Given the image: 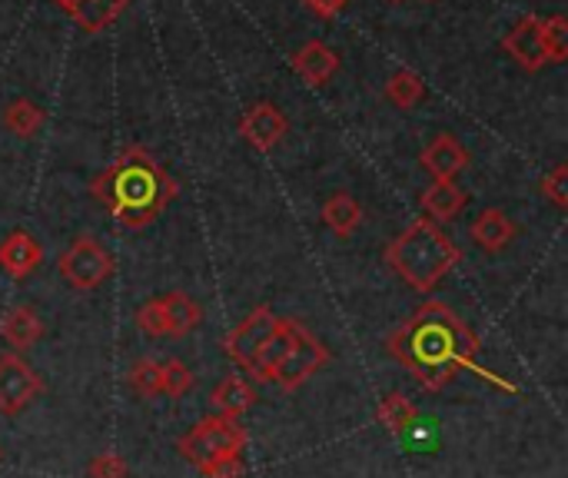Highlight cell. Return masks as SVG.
Masks as SVG:
<instances>
[{"instance_id":"cell-1","label":"cell","mask_w":568,"mask_h":478,"mask_svg":"<svg viewBox=\"0 0 568 478\" xmlns=\"http://www.w3.org/2000/svg\"><path fill=\"white\" fill-rule=\"evenodd\" d=\"M479 349V336L439 299H426L386 339V353L426 393H443L463 369H476Z\"/></svg>"},{"instance_id":"cell-2","label":"cell","mask_w":568,"mask_h":478,"mask_svg":"<svg viewBox=\"0 0 568 478\" xmlns=\"http://www.w3.org/2000/svg\"><path fill=\"white\" fill-rule=\"evenodd\" d=\"M90 193L106 206V213L126 230L150 226L173 200L176 180L153 160L143 146H126L90 186Z\"/></svg>"},{"instance_id":"cell-3","label":"cell","mask_w":568,"mask_h":478,"mask_svg":"<svg viewBox=\"0 0 568 478\" xmlns=\"http://www.w3.org/2000/svg\"><path fill=\"white\" fill-rule=\"evenodd\" d=\"M463 253L446 236V230L433 220L409 223L389 246H386V266L416 293H433L456 266Z\"/></svg>"},{"instance_id":"cell-4","label":"cell","mask_w":568,"mask_h":478,"mask_svg":"<svg viewBox=\"0 0 568 478\" xmlns=\"http://www.w3.org/2000/svg\"><path fill=\"white\" fill-rule=\"evenodd\" d=\"M250 433L240 419L206 416L176 439V452L206 478H243V452Z\"/></svg>"},{"instance_id":"cell-5","label":"cell","mask_w":568,"mask_h":478,"mask_svg":"<svg viewBox=\"0 0 568 478\" xmlns=\"http://www.w3.org/2000/svg\"><path fill=\"white\" fill-rule=\"evenodd\" d=\"M60 279L77 289V293H93L103 286L113 273V256L93 240V236H77L57 260Z\"/></svg>"},{"instance_id":"cell-6","label":"cell","mask_w":568,"mask_h":478,"mask_svg":"<svg viewBox=\"0 0 568 478\" xmlns=\"http://www.w3.org/2000/svg\"><path fill=\"white\" fill-rule=\"evenodd\" d=\"M333 359L329 346H323L320 336H313L303 323L296 326V336L283 356V363L273 373V386H280L283 393H296L303 383H310L320 369H326Z\"/></svg>"},{"instance_id":"cell-7","label":"cell","mask_w":568,"mask_h":478,"mask_svg":"<svg viewBox=\"0 0 568 478\" xmlns=\"http://www.w3.org/2000/svg\"><path fill=\"white\" fill-rule=\"evenodd\" d=\"M43 396V379L20 353H0V416L13 419Z\"/></svg>"},{"instance_id":"cell-8","label":"cell","mask_w":568,"mask_h":478,"mask_svg":"<svg viewBox=\"0 0 568 478\" xmlns=\"http://www.w3.org/2000/svg\"><path fill=\"white\" fill-rule=\"evenodd\" d=\"M276 313L270 309V306H256V309H250V316L223 339V353L246 373L250 366H253V359H256V353H260V346L270 339V333L276 329Z\"/></svg>"},{"instance_id":"cell-9","label":"cell","mask_w":568,"mask_h":478,"mask_svg":"<svg viewBox=\"0 0 568 478\" xmlns=\"http://www.w3.org/2000/svg\"><path fill=\"white\" fill-rule=\"evenodd\" d=\"M286 130H290V123H286L283 110L273 106V103H266V100L253 103V106L240 116V133H243V140H246L253 150H260V153H270V150L286 136Z\"/></svg>"},{"instance_id":"cell-10","label":"cell","mask_w":568,"mask_h":478,"mask_svg":"<svg viewBox=\"0 0 568 478\" xmlns=\"http://www.w3.org/2000/svg\"><path fill=\"white\" fill-rule=\"evenodd\" d=\"M506 53L523 67V70H542L546 60V47H542V17H523L503 40Z\"/></svg>"},{"instance_id":"cell-11","label":"cell","mask_w":568,"mask_h":478,"mask_svg":"<svg viewBox=\"0 0 568 478\" xmlns=\"http://www.w3.org/2000/svg\"><path fill=\"white\" fill-rule=\"evenodd\" d=\"M43 263V246L27 233V230H13L0 240V269L10 279H27L30 273H37V266Z\"/></svg>"},{"instance_id":"cell-12","label":"cell","mask_w":568,"mask_h":478,"mask_svg":"<svg viewBox=\"0 0 568 478\" xmlns=\"http://www.w3.org/2000/svg\"><path fill=\"white\" fill-rule=\"evenodd\" d=\"M423 170L433 180H456L466 166H469V150L453 136V133H439L419 156Z\"/></svg>"},{"instance_id":"cell-13","label":"cell","mask_w":568,"mask_h":478,"mask_svg":"<svg viewBox=\"0 0 568 478\" xmlns=\"http://www.w3.org/2000/svg\"><path fill=\"white\" fill-rule=\"evenodd\" d=\"M293 70L310 83V87H323L336 77L339 70V53L323 43V40H310L293 53Z\"/></svg>"},{"instance_id":"cell-14","label":"cell","mask_w":568,"mask_h":478,"mask_svg":"<svg viewBox=\"0 0 568 478\" xmlns=\"http://www.w3.org/2000/svg\"><path fill=\"white\" fill-rule=\"evenodd\" d=\"M0 339L10 353H27L43 339V319L30 306H13L0 319Z\"/></svg>"},{"instance_id":"cell-15","label":"cell","mask_w":568,"mask_h":478,"mask_svg":"<svg viewBox=\"0 0 568 478\" xmlns=\"http://www.w3.org/2000/svg\"><path fill=\"white\" fill-rule=\"evenodd\" d=\"M296 326H300L296 319H276V329L270 333V339L260 346L253 366L246 369L250 379H256V383H273V373H276V366L283 363L286 349H290V343H293V336H296Z\"/></svg>"},{"instance_id":"cell-16","label":"cell","mask_w":568,"mask_h":478,"mask_svg":"<svg viewBox=\"0 0 568 478\" xmlns=\"http://www.w3.org/2000/svg\"><path fill=\"white\" fill-rule=\"evenodd\" d=\"M256 406V389L243 379V376H226L213 386L210 393V409L213 416H226V419H243L250 409Z\"/></svg>"},{"instance_id":"cell-17","label":"cell","mask_w":568,"mask_h":478,"mask_svg":"<svg viewBox=\"0 0 568 478\" xmlns=\"http://www.w3.org/2000/svg\"><path fill=\"white\" fill-rule=\"evenodd\" d=\"M469 196L463 186H456V180H433V186L419 196V206L426 213V220L433 223H449L466 210Z\"/></svg>"},{"instance_id":"cell-18","label":"cell","mask_w":568,"mask_h":478,"mask_svg":"<svg viewBox=\"0 0 568 478\" xmlns=\"http://www.w3.org/2000/svg\"><path fill=\"white\" fill-rule=\"evenodd\" d=\"M469 233H473L476 246H479V250H486V253H499V250H506V246L516 240V226H513V220H509L503 210H496V206L483 210V213L473 220Z\"/></svg>"},{"instance_id":"cell-19","label":"cell","mask_w":568,"mask_h":478,"mask_svg":"<svg viewBox=\"0 0 568 478\" xmlns=\"http://www.w3.org/2000/svg\"><path fill=\"white\" fill-rule=\"evenodd\" d=\"M160 303H163V313H166V336H170V339H183V336H190L193 329H200L203 309H200L183 289L163 293Z\"/></svg>"},{"instance_id":"cell-20","label":"cell","mask_w":568,"mask_h":478,"mask_svg":"<svg viewBox=\"0 0 568 478\" xmlns=\"http://www.w3.org/2000/svg\"><path fill=\"white\" fill-rule=\"evenodd\" d=\"M323 223L336 233V236H353L363 223V206L356 196L349 193H333L326 203H323Z\"/></svg>"},{"instance_id":"cell-21","label":"cell","mask_w":568,"mask_h":478,"mask_svg":"<svg viewBox=\"0 0 568 478\" xmlns=\"http://www.w3.org/2000/svg\"><path fill=\"white\" fill-rule=\"evenodd\" d=\"M416 419H419V409H416V403H413L409 396H403V393H389V396H383V403L376 406V423L386 426V433H393V436H406V433L416 426Z\"/></svg>"},{"instance_id":"cell-22","label":"cell","mask_w":568,"mask_h":478,"mask_svg":"<svg viewBox=\"0 0 568 478\" xmlns=\"http://www.w3.org/2000/svg\"><path fill=\"white\" fill-rule=\"evenodd\" d=\"M126 3H130V0H80V3L73 7L70 17H73L83 30L97 33V30L110 27V23L126 10Z\"/></svg>"},{"instance_id":"cell-23","label":"cell","mask_w":568,"mask_h":478,"mask_svg":"<svg viewBox=\"0 0 568 478\" xmlns=\"http://www.w3.org/2000/svg\"><path fill=\"white\" fill-rule=\"evenodd\" d=\"M3 126H7L13 136L30 140V136L43 126V110H40L33 100L20 96V100L7 103V110H3Z\"/></svg>"},{"instance_id":"cell-24","label":"cell","mask_w":568,"mask_h":478,"mask_svg":"<svg viewBox=\"0 0 568 478\" xmlns=\"http://www.w3.org/2000/svg\"><path fill=\"white\" fill-rule=\"evenodd\" d=\"M386 96L389 103H396L399 110H413L423 96H426V83L416 70H399L389 83H386Z\"/></svg>"},{"instance_id":"cell-25","label":"cell","mask_w":568,"mask_h":478,"mask_svg":"<svg viewBox=\"0 0 568 478\" xmlns=\"http://www.w3.org/2000/svg\"><path fill=\"white\" fill-rule=\"evenodd\" d=\"M193 389V373L183 359H163L160 363V396L183 399Z\"/></svg>"},{"instance_id":"cell-26","label":"cell","mask_w":568,"mask_h":478,"mask_svg":"<svg viewBox=\"0 0 568 478\" xmlns=\"http://www.w3.org/2000/svg\"><path fill=\"white\" fill-rule=\"evenodd\" d=\"M542 47H546V60L562 63L568 57V20L566 17H549L542 20Z\"/></svg>"},{"instance_id":"cell-27","label":"cell","mask_w":568,"mask_h":478,"mask_svg":"<svg viewBox=\"0 0 568 478\" xmlns=\"http://www.w3.org/2000/svg\"><path fill=\"white\" fill-rule=\"evenodd\" d=\"M130 389L140 399H156L160 396V363L156 359H140L130 369Z\"/></svg>"},{"instance_id":"cell-28","label":"cell","mask_w":568,"mask_h":478,"mask_svg":"<svg viewBox=\"0 0 568 478\" xmlns=\"http://www.w3.org/2000/svg\"><path fill=\"white\" fill-rule=\"evenodd\" d=\"M136 329H140L143 336H153V339H163V336H166V313H163L160 296L150 299V303H143V306L136 309Z\"/></svg>"},{"instance_id":"cell-29","label":"cell","mask_w":568,"mask_h":478,"mask_svg":"<svg viewBox=\"0 0 568 478\" xmlns=\"http://www.w3.org/2000/svg\"><path fill=\"white\" fill-rule=\"evenodd\" d=\"M126 459L116 452H100L93 456V462L87 466V478H126Z\"/></svg>"},{"instance_id":"cell-30","label":"cell","mask_w":568,"mask_h":478,"mask_svg":"<svg viewBox=\"0 0 568 478\" xmlns=\"http://www.w3.org/2000/svg\"><path fill=\"white\" fill-rule=\"evenodd\" d=\"M542 193L559 206V210H566L568 206V166L566 163H559L546 180H542Z\"/></svg>"},{"instance_id":"cell-31","label":"cell","mask_w":568,"mask_h":478,"mask_svg":"<svg viewBox=\"0 0 568 478\" xmlns=\"http://www.w3.org/2000/svg\"><path fill=\"white\" fill-rule=\"evenodd\" d=\"M320 17H333V13H339L349 0H306Z\"/></svg>"},{"instance_id":"cell-32","label":"cell","mask_w":568,"mask_h":478,"mask_svg":"<svg viewBox=\"0 0 568 478\" xmlns=\"http://www.w3.org/2000/svg\"><path fill=\"white\" fill-rule=\"evenodd\" d=\"M57 3H60V7H63V10H67V13H73V7H77V3H80V0H57Z\"/></svg>"},{"instance_id":"cell-33","label":"cell","mask_w":568,"mask_h":478,"mask_svg":"<svg viewBox=\"0 0 568 478\" xmlns=\"http://www.w3.org/2000/svg\"><path fill=\"white\" fill-rule=\"evenodd\" d=\"M0 459H3V449H0Z\"/></svg>"},{"instance_id":"cell-34","label":"cell","mask_w":568,"mask_h":478,"mask_svg":"<svg viewBox=\"0 0 568 478\" xmlns=\"http://www.w3.org/2000/svg\"><path fill=\"white\" fill-rule=\"evenodd\" d=\"M396 3H399V0H396Z\"/></svg>"}]
</instances>
